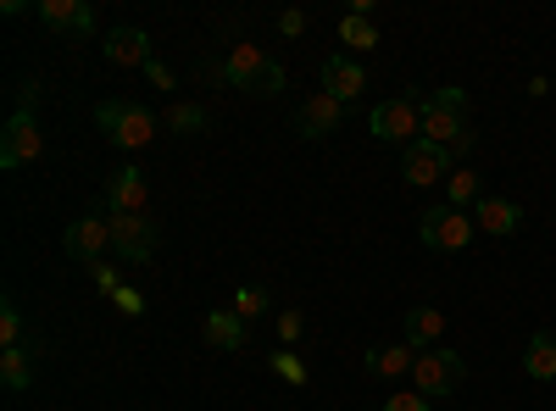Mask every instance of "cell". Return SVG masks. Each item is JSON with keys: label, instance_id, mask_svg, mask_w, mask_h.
Wrapping results in <instances>:
<instances>
[{"label": "cell", "instance_id": "cell-1", "mask_svg": "<svg viewBox=\"0 0 556 411\" xmlns=\"http://www.w3.org/2000/svg\"><path fill=\"white\" fill-rule=\"evenodd\" d=\"M424 140H429V145H440V151H451V162L473 151V123H468V89L445 84V89H434V95L424 101Z\"/></svg>", "mask_w": 556, "mask_h": 411}, {"label": "cell", "instance_id": "cell-2", "mask_svg": "<svg viewBox=\"0 0 556 411\" xmlns=\"http://www.w3.org/2000/svg\"><path fill=\"white\" fill-rule=\"evenodd\" d=\"M212 78H223L228 89H245V95H278V89H285V67H278L262 44H235V51H228L217 67H206Z\"/></svg>", "mask_w": 556, "mask_h": 411}, {"label": "cell", "instance_id": "cell-3", "mask_svg": "<svg viewBox=\"0 0 556 411\" xmlns=\"http://www.w3.org/2000/svg\"><path fill=\"white\" fill-rule=\"evenodd\" d=\"M96 123H101L106 140L123 145V151H146V145L156 140V128H162L146 101H101V106H96Z\"/></svg>", "mask_w": 556, "mask_h": 411}, {"label": "cell", "instance_id": "cell-4", "mask_svg": "<svg viewBox=\"0 0 556 411\" xmlns=\"http://www.w3.org/2000/svg\"><path fill=\"white\" fill-rule=\"evenodd\" d=\"M367 128H374V140L412 151V145H417V133H424V101H417V95L379 101V106H374V117H367Z\"/></svg>", "mask_w": 556, "mask_h": 411}, {"label": "cell", "instance_id": "cell-5", "mask_svg": "<svg viewBox=\"0 0 556 411\" xmlns=\"http://www.w3.org/2000/svg\"><path fill=\"white\" fill-rule=\"evenodd\" d=\"M417 240H424L429 251H468L473 240V217L462 211V206H429L424 217H417Z\"/></svg>", "mask_w": 556, "mask_h": 411}, {"label": "cell", "instance_id": "cell-6", "mask_svg": "<svg viewBox=\"0 0 556 411\" xmlns=\"http://www.w3.org/2000/svg\"><path fill=\"white\" fill-rule=\"evenodd\" d=\"M412 378H417V395H429V400H440V395H451L462 378H468V361H462L456 350H417V368H412Z\"/></svg>", "mask_w": 556, "mask_h": 411}, {"label": "cell", "instance_id": "cell-7", "mask_svg": "<svg viewBox=\"0 0 556 411\" xmlns=\"http://www.w3.org/2000/svg\"><path fill=\"white\" fill-rule=\"evenodd\" d=\"M62 251H67L73 261H84V267H96V261H106V251H112V217H101V211H89V217L67 222V234H62Z\"/></svg>", "mask_w": 556, "mask_h": 411}, {"label": "cell", "instance_id": "cell-8", "mask_svg": "<svg viewBox=\"0 0 556 411\" xmlns=\"http://www.w3.org/2000/svg\"><path fill=\"white\" fill-rule=\"evenodd\" d=\"M39 151H45V133H39L34 112H12L7 133H0V167H28V162H39Z\"/></svg>", "mask_w": 556, "mask_h": 411}, {"label": "cell", "instance_id": "cell-9", "mask_svg": "<svg viewBox=\"0 0 556 411\" xmlns=\"http://www.w3.org/2000/svg\"><path fill=\"white\" fill-rule=\"evenodd\" d=\"M112 251L123 261H151L156 256V222L151 217H112Z\"/></svg>", "mask_w": 556, "mask_h": 411}, {"label": "cell", "instance_id": "cell-10", "mask_svg": "<svg viewBox=\"0 0 556 411\" xmlns=\"http://www.w3.org/2000/svg\"><path fill=\"white\" fill-rule=\"evenodd\" d=\"M146 201H151L146 172H139V167L112 172V184H106V211L112 217H146Z\"/></svg>", "mask_w": 556, "mask_h": 411}, {"label": "cell", "instance_id": "cell-11", "mask_svg": "<svg viewBox=\"0 0 556 411\" xmlns=\"http://www.w3.org/2000/svg\"><path fill=\"white\" fill-rule=\"evenodd\" d=\"M39 23L62 34V39H84L89 28H96V12L84 7V0H39Z\"/></svg>", "mask_w": 556, "mask_h": 411}, {"label": "cell", "instance_id": "cell-12", "mask_svg": "<svg viewBox=\"0 0 556 411\" xmlns=\"http://www.w3.org/2000/svg\"><path fill=\"white\" fill-rule=\"evenodd\" d=\"M401 178H406V184H434V178H451V151L417 140L412 151H401Z\"/></svg>", "mask_w": 556, "mask_h": 411}, {"label": "cell", "instance_id": "cell-13", "mask_svg": "<svg viewBox=\"0 0 556 411\" xmlns=\"http://www.w3.org/2000/svg\"><path fill=\"white\" fill-rule=\"evenodd\" d=\"M340 117H345V106H340L334 95H323V89H317V95H306L301 112H295V133H301V140H323V133H334V128H340Z\"/></svg>", "mask_w": 556, "mask_h": 411}, {"label": "cell", "instance_id": "cell-14", "mask_svg": "<svg viewBox=\"0 0 556 411\" xmlns=\"http://www.w3.org/2000/svg\"><path fill=\"white\" fill-rule=\"evenodd\" d=\"M362 89H367V73H362V62H351L345 51L323 62V95H334L340 106H351V101L362 95Z\"/></svg>", "mask_w": 556, "mask_h": 411}, {"label": "cell", "instance_id": "cell-15", "mask_svg": "<svg viewBox=\"0 0 556 411\" xmlns=\"http://www.w3.org/2000/svg\"><path fill=\"white\" fill-rule=\"evenodd\" d=\"M101 56H106L112 67H151V62H156L146 28H112L106 44H101Z\"/></svg>", "mask_w": 556, "mask_h": 411}, {"label": "cell", "instance_id": "cell-16", "mask_svg": "<svg viewBox=\"0 0 556 411\" xmlns=\"http://www.w3.org/2000/svg\"><path fill=\"white\" fill-rule=\"evenodd\" d=\"M473 222L484 228V234L506 240V234H518L523 211H518V201H506V195H484V201H479V211H473Z\"/></svg>", "mask_w": 556, "mask_h": 411}, {"label": "cell", "instance_id": "cell-17", "mask_svg": "<svg viewBox=\"0 0 556 411\" xmlns=\"http://www.w3.org/2000/svg\"><path fill=\"white\" fill-rule=\"evenodd\" d=\"M201 334H206V345H217V350H245V317H240L235 306H228V311H206Z\"/></svg>", "mask_w": 556, "mask_h": 411}, {"label": "cell", "instance_id": "cell-18", "mask_svg": "<svg viewBox=\"0 0 556 411\" xmlns=\"http://www.w3.org/2000/svg\"><path fill=\"white\" fill-rule=\"evenodd\" d=\"M440 334H445V311H434V306L406 311V345H412V350H434Z\"/></svg>", "mask_w": 556, "mask_h": 411}, {"label": "cell", "instance_id": "cell-19", "mask_svg": "<svg viewBox=\"0 0 556 411\" xmlns=\"http://www.w3.org/2000/svg\"><path fill=\"white\" fill-rule=\"evenodd\" d=\"M523 373H529L534 384H551V378H556V334H551V329H540V334L529 339V350H523Z\"/></svg>", "mask_w": 556, "mask_h": 411}, {"label": "cell", "instance_id": "cell-20", "mask_svg": "<svg viewBox=\"0 0 556 411\" xmlns=\"http://www.w3.org/2000/svg\"><path fill=\"white\" fill-rule=\"evenodd\" d=\"M417 368V350L412 345H395V350H367V373H379V378H401Z\"/></svg>", "mask_w": 556, "mask_h": 411}, {"label": "cell", "instance_id": "cell-21", "mask_svg": "<svg viewBox=\"0 0 556 411\" xmlns=\"http://www.w3.org/2000/svg\"><path fill=\"white\" fill-rule=\"evenodd\" d=\"M0 384H7L12 395L28 389L34 384V350H23V345L17 350H0Z\"/></svg>", "mask_w": 556, "mask_h": 411}, {"label": "cell", "instance_id": "cell-22", "mask_svg": "<svg viewBox=\"0 0 556 411\" xmlns=\"http://www.w3.org/2000/svg\"><path fill=\"white\" fill-rule=\"evenodd\" d=\"M340 44H345V51H374V44H379L374 17H356V12H345V17H340Z\"/></svg>", "mask_w": 556, "mask_h": 411}, {"label": "cell", "instance_id": "cell-23", "mask_svg": "<svg viewBox=\"0 0 556 411\" xmlns=\"http://www.w3.org/2000/svg\"><path fill=\"white\" fill-rule=\"evenodd\" d=\"M445 195H451V206H473V201H484V195H479V172H473V167H456V172L445 178Z\"/></svg>", "mask_w": 556, "mask_h": 411}, {"label": "cell", "instance_id": "cell-24", "mask_svg": "<svg viewBox=\"0 0 556 411\" xmlns=\"http://www.w3.org/2000/svg\"><path fill=\"white\" fill-rule=\"evenodd\" d=\"M206 128V112L195 106V101H178L173 112H167V133H201Z\"/></svg>", "mask_w": 556, "mask_h": 411}, {"label": "cell", "instance_id": "cell-25", "mask_svg": "<svg viewBox=\"0 0 556 411\" xmlns=\"http://www.w3.org/2000/svg\"><path fill=\"white\" fill-rule=\"evenodd\" d=\"M17 339H23V311L17 300H0V350H17Z\"/></svg>", "mask_w": 556, "mask_h": 411}, {"label": "cell", "instance_id": "cell-26", "mask_svg": "<svg viewBox=\"0 0 556 411\" xmlns=\"http://www.w3.org/2000/svg\"><path fill=\"white\" fill-rule=\"evenodd\" d=\"M267 361H273V373L285 378V384H306V361H301V356H295L290 345H285V350H273Z\"/></svg>", "mask_w": 556, "mask_h": 411}, {"label": "cell", "instance_id": "cell-27", "mask_svg": "<svg viewBox=\"0 0 556 411\" xmlns=\"http://www.w3.org/2000/svg\"><path fill=\"white\" fill-rule=\"evenodd\" d=\"M235 311H240V317H262V311H267V290L245 284V290L235 295Z\"/></svg>", "mask_w": 556, "mask_h": 411}, {"label": "cell", "instance_id": "cell-28", "mask_svg": "<svg viewBox=\"0 0 556 411\" xmlns=\"http://www.w3.org/2000/svg\"><path fill=\"white\" fill-rule=\"evenodd\" d=\"M384 411H434V406H429V395L401 389V395H390V400H384Z\"/></svg>", "mask_w": 556, "mask_h": 411}, {"label": "cell", "instance_id": "cell-29", "mask_svg": "<svg viewBox=\"0 0 556 411\" xmlns=\"http://www.w3.org/2000/svg\"><path fill=\"white\" fill-rule=\"evenodd\" d=\"M89 279H96V290H106V295H117L123 284H117V267L112 261H96V267H89Z\"/></svg>", "mask_w": 556, "mask_h": 411}, {"label": "cell", "instance_id": "cell-30", "mask_svg": "<svg viewBox=\"0 0 556 411\" xmlns=\"http://www.w3.org/2000/svg\"><path fill=\"white\" fill-rule=\"evenodd\" d=\"M112 300H117V311H123V317H139V311H146V295H139V290H128V284H123Z\"/></svg>", "mask_w": 556, "mask_h": 411}, {"label": "cell", "instance_id": "cell-31", "mask_svg": "<svg viewBox=\"0 0 556 411\" xmlns=\"http://www.w3.org/2000/svg\"><path fill=\"white\" fill-rule=\"evenodd\" d=\"M278 339H301V311H278Z\"/></svg>", "mask_w": 556, "mask_h": 411}, {"label": "cell", "instance_id": "cell-32", "mask_svg": "<svg viewBox=\"0 0 556 411\" xmlns=\"http://www.w3.org/2000/svg\"><path fill=\"white\" fill-rule=\"evenodd\" d=\"M278 34H285V39L306 34V12H278Z\"/></svg>", "mask_w": 556, "mask_h": 411}, {"label": "cell", "instance_id": "cell-33", "mask_svg": "<svg viewBox=\"0 0 556 411\" xmlns=\"http://www.w3.org/2000/svg\"><path fill=\"white\" fill-rule=\"evenodd\" d=\"M146 78H151V84H156V89H173V73H167V67H162V62H151V67H146Z\"/></svg>", "mask_w": 556, "mask_h": 411}]
</instances>
